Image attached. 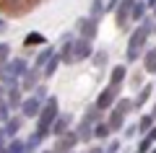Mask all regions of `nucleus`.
Returning <instances> with one entry per match:
<instances>
[{
	"label": "nucleus",
	"instance_id": "nucleus-1",
	"mask_svg": "<svg viewBox=\"0 0 156 153\" xmlns=\"http://www.w3.org/2000/svg\"><path fill=\"white\" fill-rule=\"evenodd\" d=\"M60 99L57 96H47V101L42 104V112H39V117H37V127L34 130L37 132H42L44 137H52V122L57 120V114H60Z\"/></svg>",
	"mask_w": 156,
	"mask_h": 153
},
{
	"label": "nucleus",
	"instance_id": "nucleus-2",
	"mask_svg": "<svg viewBox=\"0 0 156 153\" xmlns=\"http://www.w3.org/2000/svg\"><path fill=\"white\" fill-rule=\"evenodd\" d=\"M120 96H122V88H117V86H109V83H107V86L99 91V96L94 99V104L99 106L101 112H109L112 106H115V101H117Z\"/></svg>",
	"mask_w": 156,
	"mask_h": 153
},
{
	"label": "nucleus",
	"instance_id": "nucleus-3",
	"mask_svg": "<svg viewBox=\"0 0 156 153\" xmlns=\"http://www.w3.org/2000/svg\"><path fill=\"white\" fill-rule=\"evenodd\" d=\"M99 23L101 21H96V18H91V16H83V18L76 21L73 31H76V37H83V39H91V42H94V39L99 37Z\"/></svg>",
	"mask_w": 156,
	"mask_h": 153
},
{
	"label": "nucleus",
	"instance_id": "nucleus-4",
	"mask_svg": "<svg viewBox=\"0 0 156 153\" xmlns=\"http://www.w3.org/2000/svg\"><path fill=\"white\" fill-rule=\"evenodd\" d=\"M154 96H156V83H154V81H146L143 86H140L138 91L133 93L135 112H143L146 106H148V101H154Z\"/></svg>",
	"mask_w": 156,
	"mask_h": 153
},
{
	"label": "nucleus",
	"instance_id": "nucleus-5",
	"mask_svg": "<svg viewBox=\"0 0 156 153\" xmlns=\"http://www.w3.org/2000/svg\"><path fill=\"white\" fill-rule=\"evenodd\" d=\"M91 55H94V42H91V39H83V37H76V42H73V57H76V65H78V62L91 60Z\"/></svg>",
	"mask_w": 156,
	"mask_h": 153
},
{
	"label": "nucleus",
	"instance_id": "nucleus-6",
	"mask_svg": "<svg viewBox=\"0 0 156 153\" xmlns=\"http://www.w3.org/2000/svg\"><path fill=\"white\" fill-rule=\"evenodd\" d=\"M42 104H44L42 99H37L34 93H26V96H23V101H21V109H18V112H21L26 120H37L39 112H42Z\"/></svg>",
	"mask_w": 156,
	"mask_h": 153
},
{
	"label": "nucleus",
	"instance_id": "nucleus-7",
	"mask_svg": "<svg viewBox=\"0 0 156 153\" xmlns=\"http://www.w3.org/2000/svg\"><path fill=\"white\" fill-rule=\"evenodd\" d=\"M130 5H133V0H122L120 5H117V11L112 13L115 16V23H117V29L120 31H128L133 23H130Z\"/></svg>",
	"mask_w": 156,
	"mask_h": 153
},
{
	"label": "nucleus",
	"instance_id": "nucleus-8",
	"mask_svg": "<svg viewBox=\"0 0 156 153\" xmlns=\"http://www.w3.org/2000/svg\"><path fill=\"white\" fill-rule=\"evenodd\" d=\"M128 68H130L128 62H117V65H112V68H109V86L125 88V83H128V75H130Z\"/></svg>",
	"mask_w": 156,
	"mask_h": 153
},
{
	"label": "nucleus",
	"instance_id": "nucleus-9",
	"mask_svg": "<svg viewBox=\"0 0 156 153\" xmlns=\"http://www.w3.org/2000/svg\"><path fill=\"white\" fill-rule=\"evenodd\" d=\"M73 125H76V117H73L70 112H60V114H57V120L52 122V137L65 135L68 130H73Z\"/></svg>",
	"mask_w": 156,
	"mask_h": 153
},
{
	"label": "nucleus",
	"instance_id": "nucleus-10",
	"mask_svg": "<svg viewBox=\"0 0 156 153\" xmlns=\"http://www.w3.org/2000/svg\"><path fill=\"white\" fill-rule=\"evenodd\" d=\"M42 81H44V78H42V70H39V68H29V70L21 75V88H23V93H31Z\"/></svg>",
	"mask_w": 156,
	"mask_h": 153
},
{
	"label": "nucleus",
	"instance_id": "nucleus-11",
	"mask_svg": "<svg viewBox=\"0 0 156 153\" xmlns=\"http://www.w3.org/2000/svg\"><path fill=\"white\" fill-rule=\"evenodd\" d=\"M140 68H143L146 75H156V44H148L140 57Z\"/></svg>",
	"mask_w": 156,
	"mask_h": 153
},
{
	"label": "nucleus",
	"instance_id": "nucleus-12",
	"mask_svg": "<svg viewBox=\"0 0 156 153\" xmlns=\"http://www.w3.org/2000/svg\"><path fill=\"white\" fill-rule=\"evenodd\" d=\"M73 130L78 132V140H81V145H91L94 140V125H89V122H81L78 120L76 125H73Z\"/></svg>",
	"mask_w": 156,
	"mask_h": 153
},
{
	"label": "nucleus",
	"instance_id": "nucleus-13",
	"mask_svg": "<svg viewBox=\"0 0 156 153\" xmlns=\"http://www.w3.org/2000/svg\"><path fill=\"white\" fill-rule=\"evenodd\" d=\"M128 120H130V117L120 114L117 109H109V112H107V122H109V130H112V135H120V132H122V127L128 125Z\"/></svg>",
	"mask_w": 156,
	"mask_h": 153
},
{
	"label": "nucleus",
	"instance_id": "nucleus-14",
	"mask_svg": "<svg viewBox=\"0 0 156 153\" xmlns=\"http://www.w3.org/2000/svg\"><path fill=\"white\" fill-rule=\"evenodd\" d=\"M23 122H26V117H23L21 112H13V114L5 120V125H3V127H5V132H8V137H16L18 132H21Z\"/></svg>",
	"mask_w": 156,
	"mask_h": 153
},
{
	"label": "nucleus",
	"instance_id": "nucleus-15",
	"mask_svg": "<svg viewBox=\"0 0 156 153\" xmlns=\"http://www.w3.org/2000/svg\"><path fill=\"white\" fill-rule=\"evenodd\" d=\"M23 88L21 86H11V88H5V101H8V106H11L13 112H18L21 109V101H23Z\"/></svg>",
	"mask_w": 156,
	"mask_h": 153
},
{
	"label": "nucleus",
	"instance_id": "nucleus-16",
	"mask_svg": "<svg viewBox=\"0 0 156 153\" xmlns=\"http://www.w3.org/2000/svg\"><path fill=\"white\" fill-rule=\"evenodd\" d=\"M55 55H57V47H55V44H44V47L39 49V55L34 57L31 68H39V70H42V68L47 65V60H50V57H55Z\"/></svg>",
	"mask_w": 156,
	"mask_h": 153
},
{
	"label": "nucleus",
	"instance_id": "nucleus-17",
	"mask_svg": "<svg viewBox=\"0 0 156 153\" xmlns=\"http://www.w3.org/2000/svg\"><path fill=\"white\" fill-rule=\"evenodd\" d=\"M101 120H107V112H101L99 106L91 101L89 106L83 109V117H81V122H89V125H96V122H101Z\"/></svg>",
	"mask_w": 156,
	"mask_h": 153
},
{
	"label": "nucleus",
	"instance_id": "nucleus-18",
	"mask_svg": "<svg viewBox=\"0 0 156 153\" xmlns=\"http://www.w3.org/2000/svg\"><path fill=\"white\" fill-rule=\"evenodd\" d=\"M148 16V5H146V0H133V5H130V23H140L143 18Z\"/></svg>",
	"mask_w": 156,
	"mask_h": 153
},
{
	"label": "nucleus",
	"instance_id": "nucleus-19",
	"mask_svg": "<svg viewBox=\"0 0 156 153\" xmlns=\"http://www.w3.org/2000/svg\"><path fill=\"white\" fill-rule=\"evenodd\" d=\"M47 143V137L42 135V132H29L26 135V153H37V151H42V145Z\"/></svg>",
	"mask_w": 156,
	"mask_h": 153
},
{
	"label": "nucleus",
	"instance_id": "nucleus-20",
	"mask_svg": "<svg viewBox=\"0 0 156 153\" xmlns=\"http://www.w3.org/2000/svg\"><path fill=\"white\" fill-rule=\"evenodd\" d=\"M112 109H117L120 114L130 117V114L135 112V101H133V96H120V99L115 101V106H112Z\"/></svg>",
	"mask_w": 156,
	"mask_h": 153
},
{
	"label": "nucleus",
	"instance_id": "nucleus-21",
	"mask_svg": "<svg viewBox=\"0 0 156 153\" xmlns=\"http://www.w3.org/2000/svg\"><path fill=\"white\" fill-rule=\"evenodd\" d=\"M112 137V130H109V122L107 120H101V122H96L94 125V140L96 143H107Z\"/></svg>",
	"mask_w": 156,
	"mask_h": 153
},
{
	"label": "nucleus",
	"instance_id": "nucleus-22",
	"mask_svg": "<svg viewBox=\"0 0 156 153\" xmlns=\"http://www.w3.org/2000/svg\"><path fill=\"white\" fill-rule=\"evenodd\" d=\"M91 65L99 68V70H104L107 65H109V49H94V55H91Z\"/></svg>",
	"mask_w": 156,
	"mask_h": 153
},
{
	"label": "nucleus",
	"instance_id": "nucleus-23",
	"mask_svg": "<svg viewBox=\"0 0 156 153\" xmlns=\"http://www.w3.org/2000/svg\"><path fill=\"white\" fill-rule=\"evenodd\" d=\"M44 44H47V37H44V34H42V31H29L26 34V37H23V47H44Z\"/></svg>",
	"mask_w": 156,
	"mask_h": 153
},
{
	"label": "nucleus",
	"instance_id": "nucleus-24",
	"mask_svg": "<svg viewBox=\"0 0 156 153\" xmlns=\"http://www.w3.org/2000/svg\"><path fill=\"white\" fill-rule=\"evenodd\" d=\"M154 125H156V117L151 114V112H140V117H138V135H146Z\"/></svg>",
	"mask_w": 156,
	"mask_h": 153
},
{
	"label": "nucleus",
	"instance_id": "nucleus-25",
	"mask_svg": "<svg viewBox=\"0 0 156 153\" xmlns=\"http://www.w3.org/2000/svg\"><path fill=\"white\" fill-rule=\"evenodd\" d=\"M60 65H62V62H60V57H57V55L50 57V60H47V65L42 68V78H44V81H50V78L55 75L57 70H60Z\"/></svg>",
	"mask_w": 156,
	"mask_h": 153
},
{
	"label": "nucleus",
	"instance_id": "nucleus-26",
	"mask_svg": "<svg viewBox=\"0 0 156 153\" xmlns=\"http://www.w3.org/2000/svg\"><path fill=\"white\" fill-rule=\"evenodd\" d=\"M104 3H107V0H91V3H89V16L96 18V21H101V18L107 16V13H104Z\"/></svg>",
	"mask_w": 156,
	"mask_h": 153
},
{
	"label": "nucleus",
	"instance_id": "nucleus-27",
	"mask_svg": "<svg viewBox=\"0 0 156 153\" xmlns=\"http://www.w3.org/2000/svg\"><path fill=\"white\" fill-rule=\"evenodd\" d=\"M143 52H146V49H140V47H125V62H128V65H135V62H140Z\"/></svg>",
	"mask_w": 156,
	"mask_h": 153
},
{
	"label": "nucleus",
	"instance_id": "nucleus-28",
	"mask_svg": "<svg viewBox=\"0 0 156 153\" xmlns=\"http://www.w3.org/2000/svg\"><path fill=\"white\" fill-rule=\"evenodd\" d=\"M143 75H146V73H143V68H140L138 73H130V75H128V83H125V86H130V91L135 93V91H138V88L146 83V81H143Z\"/></svg>",
	"mask_w": 156,
	"mask_h": 153
},
{
	"label": "nucleus",
	"instance_id": "nucleus-29",
	"mask_svg": "<svg viewBox=\"0 0 156 153\" xmlns=\"http://www.w3.org/2000/svg\"><path fill=\"white\" fill-rule=\"evenodd\" d=\"M8 153H26V140H23V137H11V140H8Z\"/></svg>",
	"mask_w": 156,
	"mask_h": 153
},
{
	"label": "nucleus",
	"instance_id": "nucleus-30",
	"mask_svg": "<svg viewBox=\"0 0 156 153\" xmlns=\"http://www.w3.org/2000/svg\"><path fill=\"white\" fill-rule=\"evenodd\" d=\"M104 153H122V137L112 135L107 140V145H104Z\"/></svg>",
	"mask_w": 156,
	"mask_h": 153
},
{
	"label": "nucleus",
	"instance_id": "nucleus-31",
	"mask_svg": "<svg viewBox=\"0 0 156 153\" xmlns=\"http://www.w3.org/2000/svg\"><path fill=\"white\" fill-rule=\"evenodd\" d=\"M120 135H122V140H133V137H138V122H128Z\"/></svg>",
	"mask_w": 156,
	"mask_h": 153
},
{
	"label": "nucleus",
	"instance_id": "nucleus-32",
	"mask_svg": "<svg viewBox=\"0 0 156 153\" xmlns=\"http://www.w3.org/2000/svg\"><path fill=\"white\" fill-rule=\"evenodd\" d=\"M31 93H34L37 99H42V101H47V96H50V88H47V81H42V83H39V86L34 88Z\"/></svg>",
	"mask_w": 156,
	"mask_h": 153
},
{
	"label": "nucleus",
	"instance_id": "nucleus-33",
	"mask_svg": "<svg viewBox=\"0 0 156 153\" xmlns=\"http://www.w3.org/2000/svg\"><path fill=\"white\" fill-rule=\"evenodd\" d=\"M11 114H13V109L8 106V101H5V99H0V125H5V120Z\"/></svg>",
	"mask_w": 156,
	"mask_h": 153
},
{
	"label": "nucleus",
	"instance_id": "nucleus-34",
	"mask_svg": "<svg viewBox=\"0 0 156 153\" xmlns=\"http://www.w3.org/2000/svg\"><path fill=\"white\" fill-rule=\"evenodd\" d=\"M11 60V44L8 42H0V62Z\"/></svg>",
	"mask_w": 156,
	"mask_h": 153
},
{
	"label": "nucleus",
	"instance_id": "nucleus-35",
	"mask_svg": "<svg viewBox=\"0 0 156 153\" xmlns=\"http://www.w3.org/2000/svg\"><path fill=\"white\" fill-rule=\"evenodd\" d=\"M120 3H122V0H107V3H104V13H107V16H112V13L117 11Z\"/></svg>",
	"mask_w": 156,
	"mask_h": 153
},
{
	"label": "nucleus",
	"instance_id": "nucleus-36",
	"mask_svg": "<svg viewBox=\"0 0 156 153\" xmlns=\"http://www.w3.org/2000/svg\"><path fill=\"white\" fill-rule=\"evenodd\" d=\"M86 153H104V145H101V143H91V145L86 148Z\"/></svg>",
	"mask_w": 156,
	"mask_h": 153
},
{
	"label": "nucleus",
	"instance_id": "nucleus-37",
	"mask_svg": "<svg viewBox=\"0 0 156 153\" xmlns=\"http://www.w3.org/2000/svg\"><path fill=\"white\" fill-rule=\"evenodd\" d=\"M8 140H11V137H8V132H5V127L0 125V148H5V145H8Z\"/></svg>",
	"mask_w": 156,
	"mask_h": 153
},
{
	"label": "nucleus",
	"instance_id": "nucleus-38",
	"mask_svg": "<svg viewBox=\"0 0 156 153\" xmlns=\"http://www.w3.org/2000/svg\"><path fill=\"white\" fill-rule=\"evenodd\" d=\"M146 135H148V137H151V140H154V143H156V125H154V127H151V130H148V132H146Z\"/></svg>",
	"mask_w": 156,
	"mask_h": 153
},
{
	"label": "nucleus",
	"instance_id": "nucleus-39",
	"mask_svg": "<svg viewBox=\"0 0 156 153\" xmlns=\"http://www.w3.org/2000/svg\"><path fill=\"white\" fill-rule=\"evenodd\" d=\"M5 29H8V21H5V18H0V34L5 31Z\"/></svg>",
	"mask_w": 156,
	"mask_h": 153
},
{
	"label": "nucleus",
	"instance_id": "nucleus-40",
	"mask_svg": "<svg viewBox=\"0 0 156 153\" xmlns=\"http://www.w3.org/2000/svg\"><path fill=\"white\" fill-rule=\"evenodd\" d=\"M146 5H148V11H154V8H156V0H146Z\"/></svg>",
	"mask_w": 156,
	"mask_h": 153
},
{
	"label": "nucleus",
	"instance_id": "nucleus-41",
	"mask_svg": "<svg viewBox=\"0 0 156 153\" xmlns=\"http://www.w3.org/2000/svg\"><path fill=\"white\" fill-rule=\"evenodd\" d=\"M151 114L156 117V99H154V104H151Z\"/></svg>",
	"mask_w": 156,
	"mask_h": 153
},
{
	"label": "nucleus",
	"instance_id": "nucleus-42",
	"mask_svg": "<svg viewBox=\"0 0 156 153\" xmlns=\"http://www.w3.org/2000/svg\"><path fill=\"white\" fill-rule=\"evenodd\" d=\"M39 153H55V151H52V148H47V151H39Z\"/></svg>",
	"mask_w": 156,
	"mask_h": 153
},
{
	"label": "nucleus",
	"instance_id": "nucleus-43",
	"mask_svg": "<svg viewBox=\"0 0 156 153\" xmlns=\"http://www.w3.org/2000/svg\"><path fill=\"white\" fill-rule=\"evenodd\" d=\"M148 13H151V16H154V18H156V8H154V11H148Z\"/></svg>",
	"mask_w": 156,
	"mask_h": 153
},
{
	"label": "nucleus",
	"instance_id": "nucleus-44",
	"mask_svg": "<svg viewBox=\"0 0 156 153\" xmlns=\"http://www.w3.org/2000/svg\"><path fill=\"white\" fill-rule=\"evenodd\" d=\"M154 37H156V18H154Z\"/></svg>",
	"mask_w": 156,
	"mask_h": 153
},
{
	"label": "nucleus",
	"instance_id": "nucleus-45",
	"mask_svg": "<svg viewBox=\"0 0 156 153\" xmlns=\"http://www.w3.org/2000/svg\"><path fill=\"white\" fill-rule=\"evenodd\" d=\"M148 153H156V145H154V148H151V151H148Z\"/></svg>",
	"mask_w": 156,
	"mask_h": 153
},
{
	"label": "nucleus",
	"instance_id": "nucleus-46",
	"mask_svg": "<svg viewBox=\"0 0 156 153\" xmlns=\"http://www.w3.org/2000/svg\"><path fill=\"white\" fill-rule=\"evenodd\" d=\"M154 83H156V75H154Z\"/></svg>",
	"mask_w": 156,
	"mask_h": 153
},
{
	"label": "nucleus",
	"instance_id": "nucleus-47",
	"mask_svg": "<svg viewBox=\"0 0 156 153\" xmlns=\"http://www.w3.org/2000/svg\"><path fill=\"white\" fill-rule=\"evenodd\" d=\"M83 153H86V151H83Z\"/></svg>",
	"mask_w": 156,
	"mask_h": 153
},
{
	"label": "nucleus",
	"instance_id": "nucleus-48",
	"mask_svg": "<svg viewBox=\"0 0 156 153\" xmlns=\"http://www.w3.org/2000/svg\"><path fill=\"white\" fill-rule=\"evenodd\" d=\"M154 99H156V96H154Z\"/></svg>",
	"mask_w": 156,
	"mask_h": 153
}]
</instances>
